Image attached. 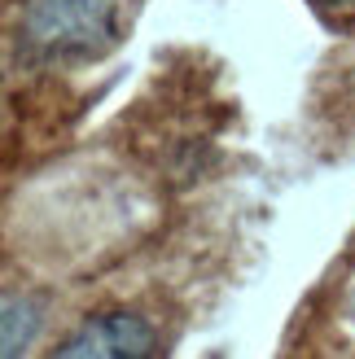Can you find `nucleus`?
<instances>
[{
	"label": "nucleus",
	"mask_w": 355,
	"mask_h": 359,
	"mask_svg": "<svg viewBox=\"0 0 355 359\" xmlns=\"http://www.w3.org/2000/svg\"><path fill=\"white\" fill-rule=\"evenodd\" d=\"M58 355H158L154 329L128 311H101L58 346Z\"/></svg>",
	"instance_id": "f03ea898"
},
{
	"label": "nucleus",
	"mask_w": 355,
	"mask_h": 359,
	"mask_svg": "<svg viewBox=\"0 0 355 359\" xmlns=\"http://www.w3.org/2000/svg\"><path fill=\"white\" fill-rule=\"evenodd\" d=\"M316 5H325V9H355V0H316Z\"/></svg>",
	"instance_id": "7ed1b4c3"
},
{
	"label": "nucleus",
	"mask_w": 355,
	"mask_h": 359,
	"mask_svg": "<svg viewBox=\"0 0 355 359\" xmlns=\"http://www.w3.org/2000/svg\"><path fill=\"white\" fill-rule=\"evenodd\" d=\"M123 0H22V40L53 62H83L123 35Z\"/></svg>",
	"instance_id": "f257e3e1"
}]
</instances>
